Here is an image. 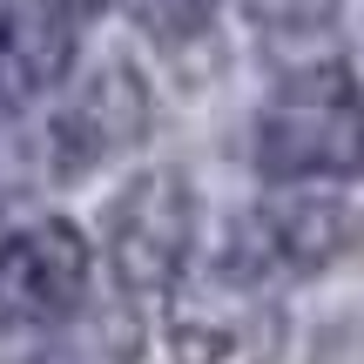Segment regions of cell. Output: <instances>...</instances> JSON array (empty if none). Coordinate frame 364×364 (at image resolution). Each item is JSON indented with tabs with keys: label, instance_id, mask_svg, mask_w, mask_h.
Here are the masks:
<instances>
[{
	"label": "cell",
	"instance_id": "9",
	"mask_svg": "<svg viewBox=\"0 0 364 364\" xmlns=\"http://www.w3.org/2000/svg\"><path fill=\"white\" fill-rule=\"evenodd\" d=\"M243 7H250V21L277 27V34H297V27L331 21V14H338V0H243Z\"/></svg>",
	"mask_w": 364,
	"mask_h": 364
},
{
	"label": "cell",
	"instance_id": "1",
	"mask_svg": "<svg viewBox=\"0 0 364 364\" xmlns=\"http://www.w3.org/2000/svg\"><path fill=\"white\" fill-rule=\"evenodd\" d=\"M257 169L270 182L364 176V88L344 61L297 68L257 115Z\"/></svg>",
	"mask_w": 364,
	"mask_h": 364
},
{
	"label": "cell",
	"instance_id": "2",
	"mask_svg": "<svg viewBox=\"0 0 364 364\" xmlns=\"http://www.w3.org/2000/svg\"><path fill=\"white\" fill-rule=\"evenodd\" d=\"M196 250V196L176 169L129 182L108 216V263L129 297H176Z\"/></svg>",
	"mask_w": 364,
	"mask_h": 364
},
{
	"label": "cell",
	"instance_id": "7",
	"mask_svg": "<svg viewBox=\"0 0 364 364\" xmlns=\"http://www.w3.org/2000/svg\"><path fill=\"white\" fill-rule=\"evenodd\" d=\"M75 61V14L61 0H7L0 7V108H27L61 88Z\"/></svg>",
	"mask_w": 364,
	"mask_h": 364
},
{
	"label": "cell",
	"instance_id": "10",
	"mask_svg": "<svg viewBox=\"0 0 364 364\" xmlns=\"http://www.w3.org/2000/svg\"><path fill=\"white\" fill-rule=\"evenodd\" d=\"M27 182H34V162L14 149V135H0V216L21 203V189H27Z\"/></svg>",
	"mask_w": 364,
	"mask_h": 364
},
{
	"label": "cell",
	"instance_id": "5",
	"mask_svg": "<svg viewBox=\"0 0 364 364\" xmlns=\"http://www.w3.org/2000/svg\"><path fill=\"white\" fill-rule=\"evenodd\" d=\"M142 129H149L142 81H135L129 68H102V75L54 115V129H48L41 149H48L54 176H81V169H95V162L122 156L129 142H142Z\"/></svg>",
	"mask_w": 364,
	"mask_h": 364
},
{
	"label": "cell",
	"instance_id": "8",
	"mask_svg": "<svg viewBox=\"0 0 364 364\" xmlns=\"http://www.w3.org/2000/svg\"><path fill=\"white\" fill-rule=\"evenodd\" d=\"M209 14H216V0H135V21H142L149 34H162V41L196 34Z\"/></svg>",
	"mask_w": 364,
	"mask_h": 364
},
{
	"label": "cell",
	"instance_id": "11",
	"mask_svg": "<svg viewBox=\"0 0 364 364\" xmlns=\"http://www.w3.org/2000/svg\"><path fill=\"white\" fill-rule=\"evenodd\" d=\"M61 7H68V14H95L102 0H61Z\"/></svg>",
	"mask_w": 364,
	"mask_h": 364
},
{
	"label": "cell",
	"instance_id": "6",
	"mask_svg": "<svg viewBox=\"0 0 364 364\" xmlns=\"http://www.w3.org/2000/svg\"><path fill=\"white\" fill-rule=\"evenodd\" d=\"M344 236V216L331 203H311V196H297V203H263L257 216H243V230H236V243L223 250V263L243 277H304L317 270V263L338 250Z\"/></svg>",
	"mask_w": 364,
	"mask_h": 364
},
{
	"label": "cell",
	"instance_id": "4",
	"mask_svg": "<svg viewBox=\"0 0 364 364\" xmlns=\"http://www.w3.org/2000/svg\"><path fill=\"white\" fill-rule=\"evenodd\" d=\"M88 297V243L48 216L0 236V324H61Z\"/></svg>",
	"mask_w": 364,
	"mask_h": 364
},
{
	"label": "cell",
	"instance_id": "3",
	"mask_svg": "<svg viewBox=\"0 0 364 364\" xmlns=\"http://www.w3.org/2000/svg\"><path fill=\"white\" fill-rule=\"evenodd\" d=\"M176 351L189 364H277L284 311L270 304L263 277L216 263L196 284H176Z\"/></svg>",
	"mask_w": 364,
	"mask_h": 364
}]
</instances>
